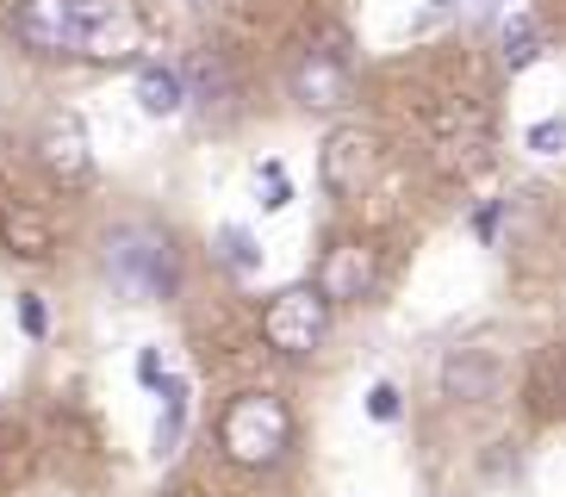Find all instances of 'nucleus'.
Returning <instances> with one entry per match:
<instances>
[{
  "instance_id": "obj_1",
  "label": "nucleus",
  "mask_w": 566,
  "mask_h": 497,
  "mask_svg": "<svg viewBox=\"0 0 566 497\" xmlns=\"http://www.w3.org/2000/svg\"><path fill=\"white\" fill-rule=\"evenodd\" d=\"M106 274H113L118 293L132 298H175L181 255H175L168 231H156V224H118L106 236Z\"/></svg>"
},
{
  "instance_id": "obj_2",
  "label": "nucleus",
  "mask_w": 566,
  "mask_h": 497,
  "mask_svg": "<svg viewBox=\"0 0 566 497\" xmlns=\"http://www.w3.org/2000/svg\"><path fill=\"white\" fill-rule=\"evenodd\" d=\"M218 447H224V461L250 466V473L274 466L293 447V416H286V404L274 392H243L218 416Z\"/></svg>"
},
{
  "instance_id": "obj_3",
  "label": "nucleus",
  "mask_w": 566,
  "mask_h": 497,
  "mask_svg": "<svg viewBox=\"0 0 566 497\" xmlns=\"http://www.w3.org/2000/svg\"><path fill=\"white\" fill-rule=\"evenodd\" d=\"M150 44V25L137 0H75V56L87 63H137Z\"/></svg>"
},
{
  "instance_id": "obj_4",
  "label": "nucleus",
  "mask_w": 566,
  "mask_h": 497,
  "mask_svg": "<svg viewBox=\"0 0 566 497\" xmlns=\"http://www.w3.org/2000/svg\"><path fill=\"white\" fill-rule=\"evenodd\" d=\"M331 330V305L317 298V286H286L262 305V342L274 355H312Z\"/></svg>"
},
{
  "instance_id": "obj_5",
  "label": "nucleus",
  "mask_w": 566,
  "mask_h": 497,
  "mask_svg": "<svg viewBox=\"0 0 566 497\" xmlns=\"http://www.w3.org/2000/svg\"><path fill=\"white\" fill-rule=\"evenodd\" d=\"M312 286H317L324 305H361V298H374V286H380V255L367 243H331L324 262H317Z\"/></svg>"
},
{
  "instance_id": "obj_6",
  "label": "nucleus",
  "mask_w": 566,
  "mask_h": 497,
  "mask_svg": "<svg viewBox=\"0 0 566 497\" xmlns=\"http://www.w3.org/2000/svg\"><path fill=\"white\" fill-rule=\"evenodd\" d=\"M293 94H300V106H317V113L349 99V50H343V38H317L305 50L300 68H293Z\"/></svg>"
},
{
  "instance_id": "obj_7",
  "label": "nucleus",
  "mask_w": 566,
  "mask_h": 497,
  "mask_svg": "<svg viewBox=\"0 0 566 497\" xmlns=\"http://www.w3.org/2000/svg\"><path fill=\"white\" fill-rule=\"evenodd\" d=\"M317 168H324V187H331V193H361V187L374 181V168H380V144H374V131H361V125H343V131L324 137Z\"/></svg>"
},
{
  "instance_id": "obj_8",
  "label": "nucleus",
  "mask_w": 566,
  "mask_h": 497,
  "mask_svg": "<svg viewBox=\"0 0 566 497\" xmlns=\"http://www.w3.org/2000/svg\"><path fill=\"white\" fill-rule=\"evenodd\" d=\"M13 38L32 56H75V0H19Z\"/></svg>"
},
{
  "instance_id": "obj_9",
  "label": "nucleus",
  "mask_w": 566,
  "mask_h": 497,
  "mask_svg": "<svg viewBox=\"0 0 566 497\" xmlns=\"http://www.w3.org/2000/svg\"><path fill=\"white\" fill-rule=\"evenodd\" d=\"M32 149H38V162L51 168L63 187H75V181H87V175H94V149H87V131L75 125V118H63V113L38 125Z\"/></svg>"
},
{
  "instance_id": "obj_10",
  "label": "nucleus",
  "mask_w": 566,
  "mask_h": 497,
  "mask_svg": "<svg viewBox=\"0 0 566 497\" xmlns=\"http://www.w3.org/2000/svg\"><path fill=\"white\" fill-rule=\"evenodd\" d=\"M442 392L454 404H485V398L499 392V361L485 348H454L449 361H442Z\"/></svg>"
},
{
  "instance_id": "obj_11",
  "label": "nucleus",
  "mask_w": 566,
  "mask_h": 497,
  "mask_svg": "<svg viewBox=\"0 0 566 497\" xmlns=\"http://www.w3.org/2000/svg\"><path fill=\"white\" fill-rule=\"evenodd\" d=\"M0 243L13 248L19 262H44V255H51V224L38 218V205L0 193Z\"/></svg>"
},
{
  "instance_id": "obj_12",
  "label": "nucleus",
  "mask_w": 566,
  "mask_h": 497,
  "mask_svg": "<svg viewBox=\"0 0 566 497\" xmlns=\"http://www.w3.org/2000/svg\"><path fill=\"white\" fill-rule=\"evenodd\" d=\"M137 106L150 118H168V113H181V75L163 63H144L137 68Z\"/></svg>"
},
{
  "instance_id": "obj_13",
  "label": "nucleus",
  "mask_w": 566,
  "mask_h": 497,
  "mask_svg": "<svg viewBox=\"0 0 566 497\" xmlns=\"http://www.w3.org/2000/svg\"><path fill=\"white\" fill-rule=\"evenodd\" d=\"M187 385L175 380V385H163V423H156V461H168L175 447H181V430H187Z\"/></svg>"
},
{
  "instance_id": "obj_14",
  "label": "nucleus",
  "mask_w": 566,
  "mask_h": 497,
  "mask_svg": "<svg viewBox=\"0 0 566 497\" xmlns=\"http://www.w3.org/2000/svg\"><path fill=\"white\" fill-rule=\"evenodd\" d=\"M535 56H542V32H535V19L530 13H511L504 19V68H530Z\"/></svg>"
},
{
  "instance_id": "obj_15",
  "label": "nucleus",
  "mask_w": 566,
  "mask_h": 497,
  "mask_svg": "<svg viewBox=\"0 0 566 497\" xmlns=\"http://www.w3.org/2000/svg\"><path fill=\"white\" fill-rule=\"evenodd\" d=\"M181 99H193V106H218V99H231V82L218 75V63L206 56V63L187 68V82H181Z\"/></svg>"
},
{
  "instance_id": "obj_16",
  "label": "nucleus",
  "mask_w": 566,
  "mask_h": 497,
  "mask_svg": "<svg viewBox=\"0 0 566 497\" xmlns=\"http://www.w3.org/2000/svg\"><path fill=\"white\" fill-rule=\"evenodd\" d=\"M218 262L231 267V274H255L262 267V248H255L250 231H218Z\"/></svg>"
},
{
  "instance_id": "obj_17",
  "label": "nucleus",
  "mask_w": 566,
  "mask_h": 497,
  "mask_svg": "<svg viewBox=\"0 0 566 497\" xmlns=\"http://www.w3.org/2000/svg\"><path fill=\"white\" fill-rule=\"evenodd\" d=\"M13 311H19V330L32 336V342H44V336H51V305H44L38 293H19Z\"/></svg>"
},
{
  "instance_id": "obj_18",
  "label": "nucleus",
  "mask_w": 566,
  "mask_h": 497,
  "mask_svg": "<svg viewBox=\"0 0 566 497\" xmlns=\"http://www.w3.org/2000/svg\"><path fill=\"white\" fill-rule=\"evenodd\" d=\"M262 205H268V212L293 205V181H286V168H281V162H262Z\"/></svg>"
},
{
  "instance_id": "obj_19",
  "label": "nucleus",
  "mask_w": 566,
  "mask_h": 497,
  "mask_svg": "<svg viewBox=\"0 0 566 497\" xmlns=\"http://www.w3.org/2000/svg\"><path fill=\"white\" fill-rule=\"evenodd\" d=\"M523 144H530L535 156H560V149H566V118H542V125H530Z\"/></svg>"
},
{
  "instance_id": "obj_20",
  "label": "nucleus",
  "mask_w": 566,
  "mask_h": 497,
  "mask_svg": "<svg viewBox=\"0 0 566 497\" xmlns=\"http://www.w3.org/2000/svg\"><path fill=\"white\" fill-rule=\"evenodd\" d=\"M399 411H405V404H399V385H367V416H374V423H399Z\"/></svg>"
},
{
  "instance_id": "obj_21",
  "label": "nucleus",
  "mask_w": 566,
  "mask_h": 497,
  "mask_svg": "<svg viewBox=\"0 0 566 497\" xmlns=\"http://www.w3.org/2000/svg\"><path fill=\"white\" fill-rule=\"evenodd\" d=\"M442 13H492V0H436Z\"/></svg>"
},
{
  "instance_id": "obj_22",
  "label": "nucleus",
  "mask_w": 566,
  "mask_h": 497,
  "mask_svg": "<svg viewBox=\"0 0 566 497\" xmlns=\"http://www.w3.org/2000/svg\"><path fill=\"white\" fill-rule=\"evenodd\" d=\"M473 231H480V236H492V231H499V205H485V212L473 218Z\"/></svg>"
},
{
  "instance_id": "obj_23",
  "label": "nucleus",
  "mask_w": 566,
  "mask_h": 497,
  "mask_svg": "<svg viewBox=\"0 0 566 497\" xmlns=\"http://www.w3.org/2000/svg\"><path fill=\"white\" fill-rule=\"evenodd\" d=\"M560 411H566V367H560Z\"/></svg>"
}]
</instances>
